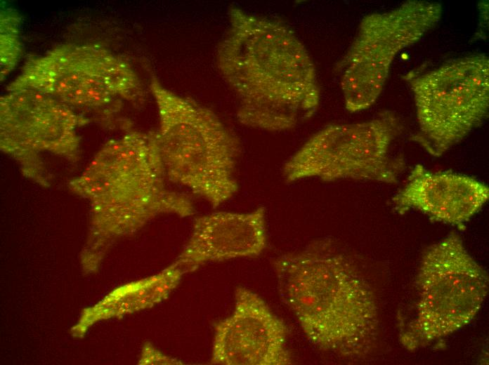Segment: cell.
Segmentation results:
<instances>
[{
	"label": "cell",
	"mask_w": 489,
	"mask_h": 365,
	"mask_svg": "<svg viewBox=\"0 0 489 365\" xmlns=\"http://www.w3.org/2000/svg\"><path fill=\"white\" fill-rule=\"evenodd\" d=\"M400 129L398 118L389 110L369 121L327 126L285 163V178L289 182L317 178L396 183L405 162L391 154V146Z\"/></svg>",
	"instance_id": "obj_8"
},
{
	"label": "cell",
	"mask_w": 489,
	"mask_h": 365,
	"mask_svg": "<svg viewBox=\"0 0 489 365\" xmlns=\"http://www.w3.org/2000/svg\"><path fill=\"white\" fill-rule=\"evenodd\" d=\"M20 18L14 11L1 15V80L16 65L21 52L19 40Z\"/></svg>",
	"instance_id": "obj_15"
},
{
	"label": "cell",
	"mask_w": 489,
	"mask_h": 365,
	"mask_svg": "<svg viewBox=\"0 0 489 365\" xmlns=\"http://www.w3.org/2000/svg\"><path fill=\"white\" fill-rule=\"evenodd\" d=\"M210 363L216 365H287L288 328L257 293L244 287L235 291L228 317L214 324Z\"/></svg>",
	"instance_id": "obj_11"
},
{
	"label": "cell",
	"mask_w": 489,
	"mask_h": 365,
	"mask_svg": "<svg viewBox=\"0 0 489 365\" xmlns=\"http://www.w3.org/2000/svg\"><path fill=\"white\" fill-rule=\"evenodd\" d=\"M441 4L408 1L386 12L365 16L339 64L345 107L369 108L379 96L396 55L419 41L440 20Z\"/></svg>",
	"instance_id": "obj_9"
},
{
	"label": "cell",
	"mask_w": 489,
	"mask_h": 365,
	"mask_svg": "<svg viewBox=\"0 0 489 365\" xmlns=\"http://www.w3.org/2000/svg\"><path fill=\"white\" fill-rule=\"evenodd\" d=\"M150 88L158 109L157 137L168 179L217 208L238 190V140L209 109L167 89L155 78Z\"/></svg>",
	"instance_id": "obj_4"
},
{
	"label": "cell",
	"mask_w": 489,
	"mask_h": 365,
	"mask_svg": "<svg viewBox=\"0 0 489 365\" xmlns=\"http://www.w3.org/2000/svg\"><path fill=\"white\" fill-rule=\"evenodd\" d=\"M267 244L266 211L215 212L195 219L192 234L174 263L185 274L210 261L260 255Z\"/></svg>",
	"instance_id": "obj_12"
},
{
	"label": "cell",
	"mask_w": 489,
	"mask_h": 365,
	"mask_svg": "<svg viewBox=\"0 0 489 365\" xmlns=\"http://www.w3.org/2000/svg\"><path fill=\"white\" fill-rule=\"evenodd\" d=\"M416 284L419 298L415 317L400 338L408 350L442 339L471 322L486 297L488 276L453 232L424 251Z\"/></svg>",
	"instance_id": "obj_6"
},
{
	"label": "cell",
	"mask_w": 489,
	"mask_h": 365,
	"mask_svg": "<svg viewBox=\"0 0 489 365\" xmlns=\"http://www.w3.org/2000/svg\"><path fill=\"white\" fill-rule=\"evenodd\" d=\"M185 273L174 263L159 274L124 286L110 299L108 313L121 314L144 308L166 299L179 284Z\"/></svg>",
	"instance_id": "obj_14"
},
{
	"label": "cell",
	"mask_w": 489,
	"mask_h": 365,
	"mask_svg": "<svg viewBox=\"0 0 489 365\" xmlns=\"http://www.w3.org/2000/svg\"><path fill=\"white\" fill-rule=\"evenodd\" d=\"M32 89L67 106L119 110L124 101L138 102L143 85L132 67L98 44H67L28 59L8 91Z\"/></svg>",
	"instance_id": "obj_5"
},
{
	"label": "cell",
	"mask_w": 489,
	"mask_h": 365,
	"mask_svg": "<svg viewBox=\"0 0 489 365\" xmlns=\"http://www.w3.org/2000/svg\"><path fill=\"white\" fill-rule=\"evenodd\" d=\"M412 91L418 131L411 140L433 157L443 155L486 119L489 60L473 54L419 75H407Z\"/></svg>",
	"instance_id": "obj_7"
},
{
	"label": "cell",
	"mask_w": 489,
	"mask_h": 365,
	"mask_svg": "<svg viewBox=\"0 0 489 365\" xmlns=\"http://www.w3.org/2000/svg\"><path fill=\"white\" fill-rule=\"evenodd\" d=\"M142 361L143 364L158 363L164 364H183L182 361L167 356L160 352L155 350L150 346L145 348L144 351V357Z\"/></svg>",
	"instance_id": "obj_16"
},
{
	"label": "cell",
	"mask_w": 489,
	"mask_h": 365,
	"mask_svg": "<svg viewBox=\"0 0 489 365\" xmlns=\"http://www.w3.org/2000/svg\"><path fill=\"white\" fill-rule=\"evenodd\" d=\"M1 148L25 162L42 152L72 157L79 138L76 128L88 122L70 107L32 89L8 91L1 97Z\"/></svg>",
	"instance_id": "obj_10"
},
{
	"label": "cell",
	"mask_w": 489,
	"mask_h": 365,
	"mask_svg": "<svg viewBox=\"0 0 489 365\" xmlns=\"http://www.w3.org/2000/svg\"><path fill=\"white\" fill-rule=\"evenodd\" d=\"M488 198V186L474 178L449 171L431 172L416 165L391 201L400 214L417 209L437 221L462 227Z\"/></svg>",
	"instance_id": "obj_13"
},
{
	"label": "cell",
	"mask_w": 489,
	"mask_h": 365,
	"mask_svg": "<svg viewBox=\"0 0 489 365\" xmlns=\"http://www.w3.org/2000/svg\"><path fill=\"white\" fill-rule=\"evenodd\" d=\"M217 64L240 105L243 125L268 131L294 128L310 118L320 99L314 63L284 22L231 6Z\"/></svg>",
	"instance_id": "obj_1"
},
{
	"label": "cell",
	"mask_w": 489,
	"mask_h": 365,
	"mask_svg": "<svg viewBox=\"0 0 489 365\" xmlns=\"http://www.w3.org/2000/svg\"><path fill=\"white\" fill-rule=\"evenodd\" d=\"M167 178L157 133L132 132L107 142L78 183L100 199L109 232L123 234L157 214L195 213L190 197L169 188Z\"/></svg>",
	"instance_id": "obj_3"
},
{
	"label": "cell",
	"mask_w": 489,
	"mask_h": 365,
	"mask_svg": "<svg viewBox=\"0 0 489 365\" xmlns=\"http://www.w3.org/2000/svg\"><path fill=\"white\" fill-rule=\"evenodd\" d=\"M282 302L318 349L360 358L376 344L379 321L371 288L353 260L328 239L273 262Z\"/></svg>",
	"instance_id": "obj_2"
}]
</instances>
